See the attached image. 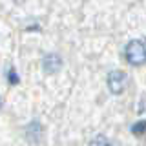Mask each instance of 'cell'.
Returning a JSON list of instances; mask_svg holds the SVG:
<instances>
[{"label":"cell","instance_id":"6da1fadb","mask_svg":"<svg viewBox=\"0 0 146 146\" xmlns=\"http://www.w3.org/2000/svg\"><path fill=\"white\" fill-rule=\"evenodd\" d=\"M126 60L131 66H143L146 62V44L143 40H131L126 44Z\"/></svg>","mask_w":146,"mask_h":146},{"label":"cell","instance_id":"7a4b0ae2","mask_svg":"<svg viewBox=\"0 0 146 146\" xmlns=\"http://www.w3.org/2000/svg\"><path fill=\"white\" fill-rule=\"evenodd\" d=\"M108 90L111 91V93H115V95H121L122 91L126 90V86H128V77H126V73L124 71H110L108 73Z\"/></svg>","mask_w":146,"mask_h":146},{"label":"cell","instance_id":"3957f363","mask_svg":"<svg viewBox=\"0 0 146 146\" xmlns=\"http://www.w3.org/2000/svg\"><path fill=\"white\" fill-rule=\"evenodd\" d=\"M60 66H62L60 55H57V53H48V55H44V58H42V68H44L46 73H55V71H58V70H60Z\"/></svg>","mask_w":146,"mask_h":146},{"label":"cell","instance_id":"277c9868","mask_svg":"<svg viewBox=\"0 0 146 146\" xmlns=\"http://www.w3.org/2000/svg\"><path fill=\"white\" fill-rule=\"evenodd\" d=\"M40 131H42V126L38 124V122H31L29 126H27V130H26V133H27V137H29L31 141H33V143H36V141H38V133Z\"/></svg>","mask_w":146,"mask_h":146},{"label":"cell","instance_id":"5b68a950","mask_svg":"<svg viewBox=\"0 0 146 146\" xmlns=\"http://www.w3.org/2000/svg\"><path fill=\"white\" fill-rule=\"evenodd\" d=\"M88 146H113V144L110 143V139H108L106 135H97V137L91 139V143Z\"/></svg>","mask_w":146,"mask_h":146},{"label":"cell","instance_id":"8992f818","mask_svg":"<svg viewBox=\"0 0 146 146\" xmlns=\"http://www.w3.org/2000/svg\"><path fill=\"white\" fill-rule=\"evenodd\" d=\"M131 133H133L135 137H141L146 133V121H139L135 122L133 126H131Z\"/></svg>","mask_w":146,"mask_h":146},{"label":"cell","instance_id":"52a82bcc","mask_svg":"<svg viewBox=\"0 0 146 146\" xmlns=\"http://www.w3.org/2000/svg\"><path fill=\"white\" fill-rule=\"evenodd\" d=\"M7 80H9V84H13V86L20 82V79H18V73H17L15 68H9V70H7Z\"/></svg>","mask_w":146,"mask_h":146},{"label":"cell","instance_id":"ba28073f","mask_svg":"<svg viewBox=\"0 0 146 146\" xmlns=\"http://www.w3.org/2000/svg\"><path fill=\"white\" fill-rule=\"evenodd\" d=\"M0 104H2V99H0Z\"/></svg>","mask_w":146,"mask_h":146},{"label":"cell","instance_id":"9c48e42d","mask_svg":"<svg viewBox=\"0 0 146 146\" xmlns=\"http://www.w3.org/2000/svg\"><path fill=\"white\" fill-rule=\"evenodd\" d=\"M144 44H146V38H144Z\"/></svg>","mask_w":146,"mask_h":146}]
</instances>
